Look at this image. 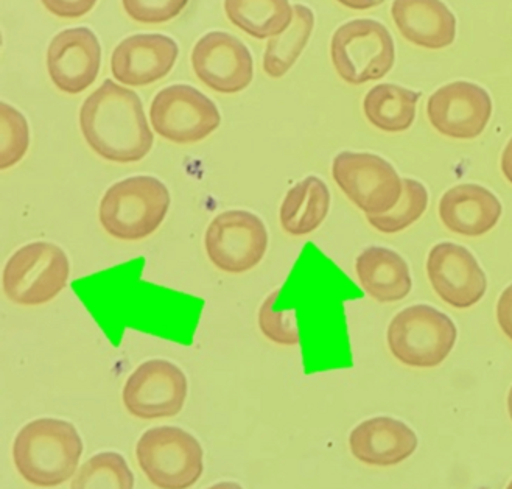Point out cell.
Masks as SVG:
<instances>
[{
  "label": "cell",
  "instance_id": "cell-1",
  "mask_svg": "<svg viewBox=\"0 0 512 489\" xmlns=\"http://www.w3.org/2000/svg\"><path fill=\"white\" fill-rule=\"evenodd\" d=\"M80 128L92 152L117 164L142 161L155 141L141 97L113 80L85 100Z\"/></svg>",
  "mask_w": 512,
  "mask_h": 489
},
{
  "label": "cell",
  "instance_id": "cell-2",
  "mask_svg": "<svg viewBox=\"0 0 512 489\" xmlns=\"http://www.w3.org/2000/svg\"><path fill=\"white\" fill-rule=\"evenodd\" d=\"M83 455L74 424L41 418L22 427L13 444V460L25 482L53 488L71 480Z\"/></svg>",
  "mask_w": 512,
  "mask_h": 489
},
{
  "label": "cell",
  "instance_id": "cell-3",
  "mask_svg": "<svg viewBox=\"0 0 512 489\" xmlns=\"http://www.w3.org/2000/svg\"><path fill=\"white\" fill-rule=\"evenodd\" d=\"M169 189L155 176H131L106 190L99 219L114 239L142 240L158 231L169 214Z\"/></svg>",
  "mask_w": 512,
  "mask_h": 489
},
{
  "label": "cell",
  "instance_id": "cell-4",
  "mask_svg": "<svg viewBox=\"0 0 512 489\" xmlns=\"http://www.w3.org/2000/svg\"><path fill=\"white\" fill-rule=\"evenodd\" d=\"M71 276V262L58 245L27 243L8 257L2 275L5 296L19 306H43L55 300Z\"/></svg>",
  "mask_w": 512,
  "mask_h": 489
},
{
  "label": "cell",
  "instance_id": "cell-5",
  "mask_svg": "<svg viewBox=\"0 0 512 489\" xmlns=\"http://www.w3.org/2000/svg\"><path fill=\"white\" fill-rule=\"evenodd\" d=\"M456 337L452 318L427 304L400 310L386 334L391 354L413 368L441 365L455 348Z\"/></svg>",
  "mask_w": 512,
  "mask_h": 489
},
{
  "label": "cell",
  "instance_id": "cell-6",
  "mask_svg": "<svg viewBox=\"0 0 512 489\" xmlns=\"http://www.w3.org/2000/svg\"><path fill=\"white\" fill-rule=\"evenodd\" d=\"M330 57L335 71L349 85L382 80L393 69L396 44L382 22L354 19L332 36Z\"/></svg>",
  "mask_w": 512,
  "mask_h": 489
},
{
  "label": "cell",
  "instance_id": "cell-7",
  "mask_svg": "<svg viewBox=\"0 0 512 489\" xmlns=\"http://www.w3.org/2000/svg\"><path fill=\"white\" fill-rule=\"evenodd\" d=\"M136 457L148 480L159 489H189L203 475V447L179 427L147 430L137 441Z\"/></svg>",
  "mask_w": 512,
  "mask_h": 489
},
{
  "label": "cell",
  "instance_id": "cell-8",
  "mask_svg": "<svg viewBox=\"0 0 512 489\" xmlns=\"http://www.w3.org/2000/svg\"><path fill=\"white\" fill-rule=\"evenodd\" d=\"M332 176L344 195L366 215L390 212L404 194V180L393 164L372 153H338Z\"/></svg>",
  "mask_w": 512,
  "mask_h": 489
},
{
  "label": "cell",
  "instance_id": "cell-9",
  "mask_svg": "<svg viewBox=\"0 0 512 489\" xmlns=\"http://www.w3.org/2000/svg\"><path fill=\"white\" fill-rule=\"evenodd\" d=\"M268 231L253 212L232 209L221 212L207 226L204 248L220 271L242 275L262 262L268 250Z\"/></svg>",
  "mask_w": 512,
  "mask_h": 489
},
{
  "label": "cell",
  "instance_id": "cell-10",
  "mask_svg": "<svg viewBox=\"0 0 512 489\" xmlns=\"http://www.w3.org/2000/svg\"><path fill=\"white\" fill-rule=\"evenodd\" d=\"M150 120L161 138L181 145L203 141L221 124L217 105L189 85H173L159 91L151 102Z\"/></svg>",
  "mask_w": 512,
  "mask_h": 489
},
{
  "label": "cell",
  "instance_id": "cell-11",
  "mask_svg": "<svg viewBox=\"0 0 512 489\" xmlns=\"http://www.w3.org/2000/svg\"><path fill=\"white\" fill-rule=\"evenodd\" d=\"M187 391V377L179 366L169 360H148L128 377L122 401L136 418H172L183 410Z\"/></svg>",
  "mask_w": 512,
  "mask_h": 489
},
{
  "label": "cell",
  "instance_id": "cell-12",
  "mask_svg": "<svg viewBox=\"0 0 512 489\" xmlns=\"http://www.w3.org/2000/svg\"><path fill=\"white\" fill-rule=\"evenodd\" d=\"M427 116L442 136L464 141L475 139L491 120V95L470 81H453L430 95Z\"/></svg>",
  "mask_w": 512,
  "mask_h": 489
},
{
  "label": "cell",
  "instance_id": "cell-13",
  "mask_svg": "<svg viewBox=\"0 0 512 489\" xmlns=\"http://www.w3.org/2000/svg\"><path fill=\"white\" fill-rule=\"evenodd\" d=\"M195 75L220 94H237L253 81L254 64L248 47L225 32H211L192 50Z\"/></svg>",
  "mask_w": 512,
  "mask_h": 489
},
{
  "label": "cell",
  "instance_id": "cell-14",
  "mask_svg": "<svg viewBox=\"0 0 512 489\" xmlns=\"http://www.w3.org/2000/svg\"><path fill=\"white\" fill-rule=\"evenodd\" d=\"M433 290L455 309H469L483 300L488 279L474 254L452 242L438 243L427 257Z\"/></svg>",
  "mask_w": 512,
  "mask_h": 489
},
{
  "label": "cell",
  "instance_id": "cell-15",
  "mask_svg": "<svg viewBox=\"0 0 512 489\" xmlns=\"http://www.w3.org/2000/svg\"><path fill=\"white\" fill-rule=\"evenodd\" d=\"M102 47L88 27L58 33L47 50V71L53 85L64 94L86 91L99 77Z\"/></svg>",
  "mask_w": 512,
  "mask_h": 489
},
{
  "label": "cell",
  "instance_id": "cell-16",
  "mask_svg": "<svg viewBox=\"0 0 512 489\" xmlns=\"http://www.w3.org/2000/svg\"><path fill=\"white\" fill-rule=\"evenodd\" d=\"M178 53V44L169 36H130L114 50L111 72L122 85H151L170 74Z\"/></svg>",
  "mask_w": 512,
  "mask_h": 489
},
{
  "label": "cell",
  "instance_id": "cell-17",
  "mask_svg": "<svg viewBox=\"0 0 512 489\" xmlns=\"http://www.w3.org/2000/svg\"><path fill=\"white\" fill-rule=\"evenodd\" d=\"M352 455L369 466H396L418 449L413 429L399 419L372 418L358 424L349 437Z\"/></svg>",
  "mask_w": 512,
  "mask_h": 489
},
{
  "label": "cell",
  "instance_id": "cell-18",
  "mask_svg": "<svg viewBox=\"0 0 512 489\" xmlns=\"http://www.w3.org/2000/svg\"><path fill=\"white\" fill-rule=\"evenodd\" d=\"M391 16L413 46L441 50L455 43L456 18L442 0H394Z\"/></svg>",
  "mask_w": 512,
  "mask_h": 489
},
{
  "label": "cell",
  "instance_id": "cell-19",
  "mask_svg": "<svg viewBox=\"0 0 512 489\" xmlns=\"http://www.w3.org/2000/svg\"><path fill=\"white\" fill-rule=\"evenodd\" d=\"M502 203L491 190L478 184H460L442 195L439 217L452 233L480 237L502 217Z\"/></svg>",
  "mask_w": 512,
  "mask_h": 489
},
{
  "label": "cell",
  "instance_id": "cell-20",
  "mask_svg": "<svg viewBox=\"0 0 512 489\" xmlns=\"http://www.w3.org/2000/svg\"><path fill=\"white\" fill-rule=\"evenodd\" d=\"M362 289L379 303H396L410 295V268L404 257L383 247L366 248L355 261Z\"/></svg>",
  "mask_w": 512,
  "mask_h": 489
},
{
  "label": "cell",
  "instance_id": "cell-21",
  "mask_svg": "<svg viewBox=\"0 0 512 489\" xmlns=\"http://www.w3.org/2000/svg\"><path fill=\"white\" fill-rule=\"evenodd\" d=\"M329 209V187L318 176H307L288 190L282 201L279 220L290 236H307L323 225Z\"/></svg>",
  "mask_w": 512,
  "mask_h": 489
},
{
  "label": "cell",
  "instance_id": "cell-22",
  "mask_svg": "<svg viewBox=\"0 0 512 489\" xmlns=\"http://www.w3.org/2000/svg\"><path fill=\"white\" fill-rule=\"evenodd\" d=\"M421 92L382 83L369 89L363 100V111L372 127L385 133H402L416 119Z\"/></svg>",
  "mask_w": 512,
  "mask_h": 489
},
{
  "label": "cell",
  "instance_id": "cell-23",
  "mask_svg": "<svg viewBox=\"0 0 512 489\" xmlns=\"http://www.w3.org/2000/svg\"><path fill=\"white\" fill-rule=\"evenodd\" d=\"M225 11L235 27L256 39L281 35L295 16L288 0H225Z\"/></svg>",
  "mask_w": 512,
  "mask_h": 489
},
{
  "label": "cell",
  "instance_id": "cell-24",
  "mask_svg": "<svg viewBox=\"0 0 512 489\" xmlns=\"http://www.w3.org/2000/svg\"><path fill=\"white\" fill-rule=\"evenodd\" d=\"M292 24L281 35L273 36L268 41L264 55V71L268 77L281 78L287 74L302 50L306 49L315 27V15L306 5H295Z\"/></svg>",
  "mask_w": 512,
  "mask_h": 489
},
{
  "label": "cell",
  "instance_id": "cell-25",
  "mask_svg": "<svg viewBox=\"0 0 512 489\" xmlns=\"http://www.w3.org/2000/svg\"><path fill=\"white\" fill-rule=\"evenodd\" d=\"M71 489H134V475L117 452H102L78 469Z\"/></svg>",
  "mask_w": 512,
  "mask_h": 489
},
{
  "label": "cell",
  "instance_id": "cell-26",
  "mask_svg": "<svg viewBox=\"0 0 512 489\" xmlns=\"http://www.w3.org/2000/svg\"><path fill=\"white\" fill-rule=\"evenodd\" d=\"M428 206V192L419 181L405 178L404 194L396 208L383 215H366L369 225L383 234H396L418 222Z\"/></svg>",
  "mask_w": 512,
  "mask_h": 489
},
{
  "label": "cell",
  "instance_id": "cell-27",
  "mask_svg": "<svg viewBox=\"0 0 512 489\" xmlns=\"http://www.w3.org/2000/svg\"><path fill=\"white\" fill-rule=\"evenodd\" d=\"M30 128L15 106L0 103V169L16 166L29 150Z\"/></svg>",
  "mask_w": 512,
  "mask_h": 489
},
{
  "label": "cell",
  "instance_id": "cell-28",
  "mask_svg": "<svg viewBox=\"0 0 512 489\" xmlns=\"http://www.w3.org/2000/svg\"><path fill=\"white\" fill-rule=\"evenodd\" d=\"M279 290L267 296V300L260 306L259 310V328L262 334L276 343V345L296 346L301 342L299 335L298 321H296V312L293 309L279 310L278 303Z\"/></svg>",
  "mask_w": 512,
  "mask_h": 489
},
{
  "label": "cell",
  "instance_id": "cell-29",
  "mask_svg": "<svg viewBox=\"0 0 512 489\" xmlns=\"http://www.w3.org/2000/svg\"><path fill=\"white\" fill-rule=\"evenodd\" d=\"M187 4L189 0H122L127 15L141 24H164L172 21L181 15Z\"/></svg>",
  "mask_w": 512,
  "mask_h": 489
},
{
  "label": "cell",
  "instance_id": "cell-30",
  "mask_svg": "<svg viewBox=\"0 0 512 489\" xmlns=\"http://www.w3.org/2000/svg\"><path fill=\"white\" fill-rule=\"evenodd\" d=\"M47 11L63 19H78L88 15L97 0H41Z\"/></svg>",
  "mask_w": 512,
  "mask_h": 489
},
{
  "label": "cell",
  "instance_id": "cell-31",
  "mask_svg": "<svg viewBox=\"0 0 512 489\" xmlns=\"http://www.w3.org/2000/svg\"><path fill=\"white\" fill-rule=\"evenodd\" d=\"M497 321L503 334L512 342V284L498 298Z\"/></svg>",
  "mask_w": 512,
  "mask_h": 489
},
{
  "label": "cell",
  "instance_id": "cell-32",
  "mask_svg": "<svg viewBox=\"0 0 512 489\" xmlns=\"http://www.w3.org/2000/svg\"><path fill=\"white\" fill-rule=\"evenodd\" d=\"M338 4L351 10L363 11L371 8L380 7L385 0H337Z\"/></svg>",
  "mask_w": 512,
  "mask_h": 489
},
{
  "label": "cell",
  "instance_id": "cell-33",
  "mask_svg": "<svg viewBox=\"0 0 512 489\" xmlns=\"http://www.w3.org/2000/svg\"><path fill=\"white\" fill-rule=\"evenodd\" d=\"M502 172L506 180L512 184V138L506 144L505 150L502 155Z\"/></svg>",
  "mask_w": 512,
  "mask_h": 489
},
{
  "label": "cell",
  "instance_id": "cell-34",
  "mask_svg": "<svg viewBox=\"0 0 512 489\" xmlns=\"http://www.w3.org/2000/svg\"><path fill=\"white\" fill-rule=\"evenodd\" d=\"M207 489H243L239 483L234 482H221L217 483V485L211 486V488Z\"/></svg>",
  "mask_w": 512,
  "mask_h": 489
},
{
  "label": "cell",
  "instance_id": "cell-35",
  "mask_svg": "<svg viewBox=\"0 0 512 489\" xmlns=\"http://www.w3.org/2000/svg\"><path fill=\"white\" fill-rule=\"evenodd\" d=\"M508 412H509V418L512 419V387H511V390H509V395H508Z\"/></svg>",
  "mask_w": 512,
  "mask_h": 489
},
{
  "label": "cell",
  "instance_id": "cell-36",
  "mask_svg": "<svg viewBox=\"0 0 512 489\" xmlns=\"http://www.w3.org/2000/svg\"><path fill=\"white\" fill-rule=\"evenodd\" d=\"M506 489H512V482L509 483L508 488H506Z\"/></svg>",
  "mask_w": 512,
  "mask_h": 489
}]
</instances>
